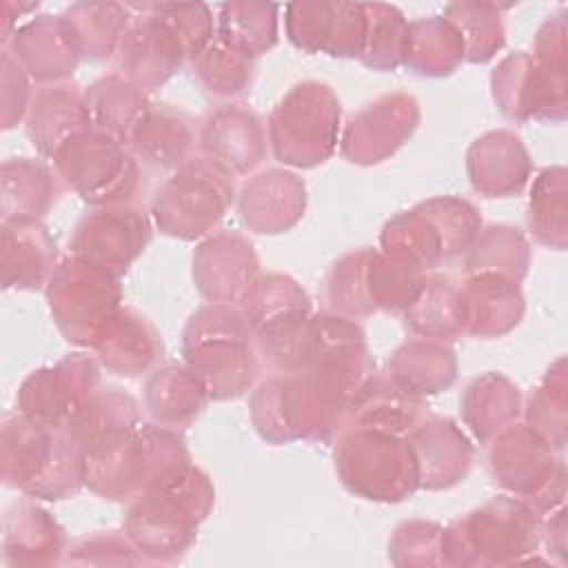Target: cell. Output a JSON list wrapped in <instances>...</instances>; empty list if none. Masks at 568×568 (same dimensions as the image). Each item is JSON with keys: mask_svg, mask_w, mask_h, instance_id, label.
<instances>
[{"mask_svg": "<svg viewBox=\"0 0 568 568\" xmlns=\"http://www.w3.org/2000/svg\"><path fill=\"white\" fill-rule=\"evenodd\" d=\"M240 302L253 333L277 317L308 313L311 308L306 293L288 275H264L255 280Z\"/></svg>", "mask_w": 568, "mask_h": 568, "instance_id": "cell-47", "label": "cell"}, {"mask_svg": "<svg viewBox=\"0 0 568 568\" xmlns=\"http://www.w3.org/2000/svg\"><path fill=\"white\" fill-rule=\"evenodd\" d=\"M419 122L413 95L393 93L355 113L342 138V153L355 164H375L393 155Z\"/></svg>", "mask_w": 568, "mask_h": 568, "instance_id": "cell-16", "label": "cell"}, {"mask_svg": "<svg viewBox=\"0 0 568 568\" xmlns=\"http://www.w3.org/2000/svg\"><path fill=\"white\" fill-rule=\"evenodd\" d=\"M386 375L415 397L448 388L457 375L453 348L442 339L415 337L404 342L388 359Z\"/></svg>", "mask_w": 568, "mask_h": 568, "instance_id": "cell-32", "label": "cell"}, {"mask_svg": "<svg viewBox=\"0 0 568 568\" xmlns=\"http://www.w3.org/2000/svg\"><path fill=\"white\" fill-rule=\"evenodd\" d=\"M4 481L31 497L62 499L84 484V448L64 430L24 415L4 422Z\"/></svg>", "mask_w": 568, "mask_h": 568, "instance_id": "cell-2", "label": "cell"}, {"mask_svg": "<svg viewBox=\"0 0 568 568\" xmlns=\"http://www.w3.org/2000/svg\"><path fill=\"white\" fill-rule=\"evenodd\" d=\"M415 455L419 488L439 490L459 484L473 462V446L462 428L448 417L422 419L406 433Z\"/></svg>", "mask_w": 568, "mask_h": 568, "instance_id": "cell-21", "label": "cell"}, {"mask_svg": "<svg viewBox=\"0 0 568 568\" xmlns=\"http://www.w3.org/2000/svg\"><path fill=\"white\" fill-rule=\"evenodd\" d=\"M257 255L251 242L231 231H222L197 246L193 255V280L211 302H240L253 286Z\"/></svg>", "mask_w": 568, "mask_h": 568, "instance_id": "cell-20", "label": "cell"}, {"mask_svg": "<svg viewBox=\"0 0 568 568\" xmlns=\"http://www.w3.org/2000/svg\"><path fill=\"white\" fill-rule=\"evenodd\" d=\"M193 73L206 93L231 98L251 84L253 62L251 58L217 42L209 44L193 58Z\"/></svg>", "mask_w": 568, "mask_h": 568, "instance_id": "cell-48", "label": "cell"}, {"mask_svg": "<svg viewBox=\"0 0 568 568\" xmlns=\"http://www.w3.org/2000/svg\"><path fill=\"white\" fill-rule=\"evenodd\" d=\"M539 519L524 499L499 497L444 528L446 564H508L535 552Z\"/></svg>", "mask_w": 568, "mask_h": 568, "instance_id": "cell-5", "label": "cell"}, {"mask_svg": "<svg viewBox=\"0 0 568 568\" xmlns=\"http://www.w3.org/2000/svg\"><path fill=\"white\" fill-rule=\"evenodd\" d=\"M115 273L84 260L67 257L49 277V306L62 335L78 346H95L102 331L120 311Z\"/></svg>", "mask_w": 568, "mask_h": 568, "instance_id": "cell-8", "label": "cell"}, {"mask_svg": "<svg viewBox=\"0 0 568 568\" xmlns=\"http://www.w3.org/2000/svg\"><path fill=\"white\" fill-rule=\"evenodd\" d=\"M153 11L182 40L186 55L195 58L213 36V18L206 4H151Z\"/></svg>", "mask_w": 568, "mask_h": 568, "instance_id": "cell-50", "label": "cell"}, {"mask_svg": "<svg viewBox=\"0 0 568 568\" xmlns=\"http://www.w3.org/2000/svg\"><path fill=\"white\" fill-rule=\"evenodd\" d=\"M364 38L359 60L373 69H395L402 64L408 22L399 9L390 4H362Z\"/></svg>", "mask_w": 568, "mask_h": 568, "instance_id": "cell-44", "label": "cell"}, {"mask_svg": "<svg viewBox=\"0 0 568 568\" xmlns=\"http://www.w3.org/2000/svg\"><path fill=\"white\" fill-rule=\"evenodd\" d=\"M13 58L31 78L55 82L73 73L82 53L62 16H40L16 31Z\"/></svg>", "mask_w": 568, "mask_h": 568, "instance_id": "cell-23", "label": "cell"}, {"mask_svg": "<svg viewBox=\"0 0 568 568\" xmlns=\"http://www.w3.org/2000/svg\"><path fill=\"white\" fill-rule=\"evenodd\" d=\"M564 359L546 373L544 382L530 395L528 402V424L539 437H544L552 448H564L566 439V375Z\"/></svg>", "mask_w": 568, "mask_h": 568, "instance_id": "cell-49", "label": "cell"}, {"mask_svg": "<svg viewBox=\"0 0 568 568\" xmlns=\"http://www.w3.org/2000/svg\"><path fill=\"white\" fill-rule=\"evenodd\" d=\"M464 333L499 337L515 328L524 313L519 282L493 273H475L459 286Z\"/></svg>", "mask_w": 568, "mask_h": 568, "instance_id": "cell-25", "label": "cell"}, {"mask_svg": "<svg viewBox=\"0 0 568 568\" xmlns=\"http://www.w3.org/2000/svg\"><path fill=\"white\" fill-rule=\"evenodd\" d=\"M466 166L473 189L488 197L517 193L530 175L528 151L510 131H493L475 140Z\"/></svg>", "mask_w": 568, "mask_h": 568, "instance_id": "cell-24", "label": "cell"}, {"mask_svg": "<svg viewBox=\"0 0 568 568\" xmlns=\"http://www.w3.org/2000/svg\"><path fill=\"white\" fill-rule=\"evenodd\" d=\"M84 106L93 131L129 144L151 102L138 84L113 73L95 80L84 91Z\"/></svg>", "mask_w": 568, "mask_h": 568, "instance_id": "cell-30", "label": "cell"}, {"mask_svg": "<svg viewBox=\"0 0 568 568\" xmlns=\"http://www.w3.org/2000/svg\"><path fill=\"white\" fill-rule=\"evenodd\" d=\"M377 251L362 248L337 260L326 277V300L333 311L359 317L375 311L371 297V268Z\"/></svg>", "mask_w": 568, "mask_h": 568, "instance_id": "cell-43", "label": "cell"}, {"mask_svg": "<svg viewBox=\"0 0 568 568\" xmlns=\"http://www.w3.org/2000/svg\"><path fill=\"white\" fill-rule=\"evenodd\" d=\"M528 224L541 244L559 251L566 246V171L561 166L537 175L530 193Z\"/></svg>", "mask_w": 568, "mask_h": 568, "instance_id": "cell-45", "label": "cell"}, {"mask_svg": "<svg viewBox=\"0 0 568 568\" xmlns=\"http://www.w3.org/2000/svg\"><path fill=\"white\" fill-rule=\"evenodd\" d=\"M286 33L304 51L355 58L364 38V11L362 4L351 2L286 4Z\"/></svg>", "mask_w": 568, "mask_h": 568, "instance_id": "cell-18", "label": "cell"}, {"mask_svg": "<svg viewBox=\"0 0 568 568\" xmlns=\"http://www.w3.org/2000/svg\"><path fill=\"white\" fill-rule=\"evenodd\" d=\"M493 95L510 120H564L566 75L548 71L530 53H513L493 73Z\"/></svg>", "mask_w": 568, "mask_h": 568, "instance_id": "cell-13", "label": "cell"}, {"mask_svg": "<svg viewBox=\"0 0 568 568\" xmlns=\"http://www.w3.org/2000/svg\"><path fill=\"white\" fill-rule=\"evenodd\" d=\"M213 495L209 477L195 466L178 486L138 495L126 515L129 539L153 559L180 557L211 510Z\"/></svg>", "mask_w": 568, "mask_h": 568, "instance_id": "cell-4", "label": "cell"}, {"mask_svg": "<svg viewBox=\"0 0 568 568\" xmlns=\"http://www.w3.org/2000/svg\"><path fill=\"white\" fill-rule=\"evenodd\" d=\"M541 67L548 71L566 75V22L564 13L555 16V20H548L535 42V55H532Z\"/></svg>", "mask_w": 568, "mask_h": 568, "instance_id": "cell-52", "label": "cell"}, {"mask_svg": "<svg viewBox=\"0 0 568 568\" xmlns=\"http://www.w3.org/2000/svg\"><path fill=\"white\" fill-rule=\"evenodd\" d=\"M95 390L98 364L84 353H73L55 366L33 371L20 386L18 406L24 417L64 430Z\"/></svg>", "mask_w": 568, "mask_h": 568, "instance_id": "cell-11", "label": "cell"}, {"mask_svg": "<svg viewBox=\"0 0 568 568\" xmlns=\"http://www.w3.org/2000/svg\"><path fill=\"white\" fill-rule=\"evenodd\" d=\"M60 180L95 206L131 204L140 189V164L126 144L93 129L69 140L53 155Z\"/></svg>", "mask_w": 568, "mask_h": 568, "instance_id": "cell-10", "label": "cell"}, {"mask_svg": "<svg viewBox=\"0 0 568 568\" xmlns=\"http://www.w3.org/2000/svg\"><path fill=\"white\" fill-rule=\"evenodd\" d=\"M140 413L138 404L131 395L120 393L118 388L95 390L78 410V415L71 419V424L64 428L82 448H89L98 439L140 426Z\"/></svg>", "mask_w": 568, "mask_h": 568, "instance_id": "cell-41", "label": "cell"}, {"mask_svg": "<svg viewBox=\"0 0 568 568\" xmlns=\"http://www.w3.org/2000/svg\"><path fill=\"white\" fill-rule=\"evenodd\" d=\"M466 60L455 24L444 16L408 22L402 64L419 75H448Z\"/></svg>", "mask_w": 568, "mask_h": 568, "instance_id": "cell-35", "label": "cell"}, {"mask_svg": "<svg viewBox=\"0 0 568 568\" xmlns=\"http://www.w3.org/2000/svg\"><path fill=\"white\" fill-rule=\"evenodd\" d=\"M466 268L470 275L493 273L519 282L528 268V242L517 229L490 226L470 244Z\"/></svg>", "mask_w": 568, "mask_h": 568, "instance_id": "cell-42", "label": "cell"}, {"mask_svg": "<svg viewBox=\"0 0 568 568\" xmlns=\"http://www.w3.org/2000/svg\"><path fill=\"white\" fill-rule=\"evenodd\" d=\"M142 16H133L118 44L120 75L149 91L166 82L186 58L182 40L153 11L151 4L133 7Z\"/></svg>", "mask_w": 568, "mask_h": 568, "instance_id": "cell-14", "label": "cell"}, {"mask_svg": "<svg viewBox=\"0 0 568 568\" xmlns=\"http://www.w3.org/2000/svg\"><path fill=\"white\" fill-rule=\"evenodd\" d=\"M55 268V242L38 220L4 222L2 282L7 288H38Z\"/></svg>", "mask_w": 568, "mask_h": 568, "instance_id": "cell-31", "label": "cell"}, {"mask_svg": "<svg viewBox=\"0 0 568 568\" xmlns=\"http://www.w3.org/2000/svg\"><path fill=\"white\" fill-rule=\"evenodd\" d=\"M419 397L406 393L388 375H371L348 404V424L393 435H406L422 422Z\"/></svg>", "mask_w": 568, "mask_h": 568, "instance_id": "cell-28", "label": "cell"}, {"mask_svg": "<svg viewBox=\"0 0 568 568\" xmlns=\"http://www.w3.org/2000/svg\"><path fill=\"white\" fill-rule=\"evenodd\" d=\"M149 240L151 226L140 209L131 204H111L98 206L78 222L71 251L78 257L122 275L144 251Z\"/></svg>", "mask_w": 568, "mask_h": 568, "instance_id": "cell-12", "label": "cell"}, {"mask_svg": "<svg viewBox=\"0 0 568 568\" xmlns=\"http://www.w3.org/2000/svg\"><path fill=\"white\" fill-rule=\"evenodd\" d=\"M519 404V388L499 373H486L470 379L459 399L462 417L479 442H488L515 424Z\"/></svg>", "mask_w": 568, "mask_h": 568, "instance_id": "cell-34", "label": "cell"}, {"mask_svg": "<svg viewBox=\"0 0 568 568\" xmlns=\"http://www.w3.org/2000/svg\"><path fill=\"white\" fill-rule=\"evenodd\" d=\"M333 457L342 484L364 499L402 501L419 488L415 455L399 435L353 426Z\"/></svg>", "mask_w": 568, "mask_h": 568, "instance_id": "cell-6", "label": "cell"}, {"mask_svg": "<svg viewBox=\"0 0 568 568\" xmlns=\"http://www.w3.org/2000/svg\"><path fill=\"white\" fill-rule=\"evenodd\" d=\"M444 18L459 31L468 62H486L504 44V24L495 4L455 2L444 9Z\"/></svg>", "mask_w": 568, "mask_h": 568, "instance_id": "cell-46", "label": "cell"}, {"mask_svg": "<svg viewBox=\"0 0 568 568\" xmlns=\"http://www.w3.org/2000/svg\"><path fill=\"white\" fill-rule=\"evenodd\" d=\"M404 320L419 337L455 339L464 333L459 286L448 277H426L419 295L404 311Z\"/></svg>", "mask_w": 568, "mask_h": 568, "instance_id": "cell-37", "label": "cell"}, {"mask_svg": "<svg viewBox=\"0 0 568 568\" xmlns=\"http://www.w3.org/2000/svg\"><path fill=\"white\" fill-rule=\"evenodd\" d=\"M100 362L122 377H138L162 357V339L155 326L131 308H120L98 337Z\"/></svg>", "mask_w": 568, "mask_h": 568, "instance_id": "cell-26", "label": "cell"}, {"mask_svg": "<svg viewBox=\"0 0 568 568\" xmlns=\"http://www.w3.org/2000/svg\"><path fill=\"white\" fill-rule=\"evenodd\" d=\"M197 138L206 158L231 175L255 169L268 149L264 122L244 104H222L209 111Z\"/></svg>", "mask_w": 568, "mask_h": 568, "instance_id": "cell-19", "label": "cell"}, {"mask_svg": "<svg viewBox=\"0 0 568 568\" xmlns=\"http://www.w3.org/2000/svg\"><path fill=\"white\" fill-rule=\"evenodd\" d=\"M146 446L140 426L115 430L84 448V484L109 499H135L146 490Z\"/></svg>", "mask_w": 568, "mask_h": 568, "instance_id": "cell-17", "label": "cell"}, {"mask_svg": "<svg viewBox=\"0 0 568 568\" xmlns=\"http://www.w3.org/2000/svg\"><path fill=\"white\" fill-rule=\"evenodd\" d=\"M62 528L38 506L20 504L7 513V555L18 552V564H49L62 552Z\"/></svg>", "mask_w": 568, "mask_h": 568, "instance_id": "cell-40", "label": "cell"}, {"mask_svg": "<svg viewBox=\"0 0 568 568\" xmlns=\"http://www.w3.org/2000/svg\"><path fill=\"white\" fill-rule=\"evenodd\" d=\"M479 229L481 220L470 202L433 197L384 226L382 253L428 271L468 251Z\"/></svg>", "mask_w": 568, "mask_h": 568, "instance_id": "cell-3", "label": "cell"}, {"mask_svg": "<svg viewBox=\"0 0 568 568\" xmlns=\"http://www.w3.org/2000/svg\"><path fill=\"white\" fill-rule=\"evenodd\" d=\"M444 528L430 521H406L402 524L390 541V552H404L395 564H439L433 552L442 550ZM444 559V552H442Z\"/></svg>", "mask_w": 568, "mask_h": 568, "instance_id": "cell-51", "label": "cell"}, {"mask_svg": "<svg viewBox=\"0 0 568 568\" xmlns=\"http://www.w3.org/2000/svg\"><path fill=\"white\" fill-rule=\"evenodd\" d=\"M53 173L38 160L13 158L2 166L4 222H29L47 213L55 202Z\"/></svg>", "mask_w": 568, "mask_h": 568, "instance_id": "cell-36", "label": "cell"}, {"mask_svg": "<svg viewBox=\"0 0 568 568\" xmlns=\"http://www.w3.org/2000/svg\"><path fill=\"white\" fill-rule=\"evenodd\" d=\"M490 473L499 486L528 501L564 475L555 448L530 426L510 424L493 437Z\"/></svg>", "mask_w": 568, "mask_h": 568, "instance_id": "cell-15", "label": "cell"}, {"mask_svg": "<svg viewBox=\"0 0 568 568\" xmlns=\"http://www.w3.org/2000/svg\"><path fill=\"white\" fill-rule=\"evenodd\" d=\"M277 7L257 2H229L220 7L217 33L229 49L255 58L268 51L277 40Z\"/></svg>", "mask_w": 568, "mask_h": 568, "instance_id": "cell-39", "label": "cell"}, {"mask_svg": "<svg viewBox=\"0 0 568 568\" xmlns=\"http://www.w3.org/2000/svg\"><path fill=\"white\" fill-rule=\"evenodd\" d=\"M27 129L40 153L53 158L69 140L91 129L84 93L69 84L44 87L31 100Z\"/></svg>", "mask_w": 568, "mask_h": 568, "instance_id": "cell-27", "label": "cell"}, {"mask_svg": "<svg viewBox=\"0 0 568 568\" xmlns=\"http://www.w3.org/2000/svg\"><path fill=\"white\" fill-rule=\"evenodd\" d=\"M237 206L242 222L255 233H282L304 215L306 189L297 175L268 169L244 184Z\"/></svg>", "mask_w": 568, "mask_h": 568, "instance_id": "cell-22", "label": "cell"}, {"mask_svg": "<svg viewBox=\"0 0 568 568\" xmlns=\"http://www.w3.org/2000/svg\"><path fill=\"white\" fill-rule=\"evenodd\" d=\"M266 131L280 162L302 169L322 164L337 146L339 100L322 82H300L275 106Z\"/></svg>", "mask_w": 568, "mask_h": 568, "instance_id": "cell-7", "label": "cell"}, {"mask_svg": "<svg viewBox=\"0 0 568 568\" xmlns=\"http://www.w3.org/2000/svg\"><path fill=\"white\" fill-rule=\"evenodd\" d=\"M209 390L191 366L158 368L144 393V404L155 424L166 428H186L206 406Z\"/></svg>", "mask_w": 568, "mask_h": 568, "instance_id": "cell-33", "label": "cell"}, {"mask_svg": "<svg viewBox=\"0 0 568 568\" xmlns=\"http://www.w3.org/2000/svg\"><path fill=\"white\" fill-rule=\"evenodd\" d=\"M233 180L209 158H191L175 169L153 200V217L162 233L195 240L209 233L233 204Z\"/></svg>", "mask_w": 568, "mask_h": 568, "instance_id": "cell-9", "label": "cell"}, {"mask_svg": "<svg viewBox=\"0 0 568 568\" xmlns=\"http://www.w3.org/2000/svg\"><path fill=\"white\" fill-rule=\"evenodd\" d=\"M131 9L113 2H82L62 13L78 49L91 60L111 58L131 24Z\"/></svg>", "mask_w": 568, "mask_h": 568, "instance_id": "cell-38", "label": "cell"}, {"mask_svg": "<svg viewBox=\"0 0 568 568\" xmlns=\"http://www.w3.org/2000/svg\"><path fill=\"white\" fill-rule=\"evenodd\" d=\"M195 129L186 113L169 104H151L129 140L131 153L155 169H178L191 160Z\"/></svg>", "mask_w": 568, "mask_h": 568, "instance_id": "cell-29", "label": "cell"}, {"mask_svg": "<svg viewBox=\"0 0 568 568\" xmlns=\"http://www.w3.org/2000/svg\"><path fill=\"white\" fill-rule=\"evenodd\" d=\"M253 328L242 308L211 302L191 315L184 328V359L204 382L209 397L246 393L257 373Z\"/></svg>", "mask_w": 568, "mask_h": 568, "instance_id": "cell-1", "label": "cell"}]
</instances>
